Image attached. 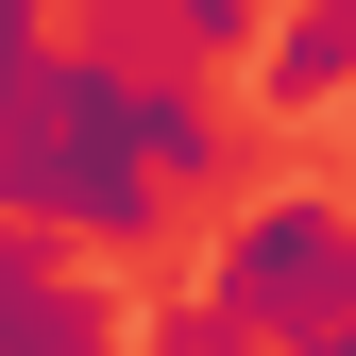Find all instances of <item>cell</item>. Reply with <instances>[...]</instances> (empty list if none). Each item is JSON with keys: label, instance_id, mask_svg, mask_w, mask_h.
I'll return each instance as SVG.
<instances>
[{"label": "cell", "instance_id": "1", "mask_svg": "<svg viewBox=\"0 0 356 356\" xmlns=\"http://www.w3.org/2000/svg\"><path fill=\"white\" fill-rule=\"evenodd\" d=\"M0 220L51 254H153L170 238V187L136 153V68L102 34H51V68L0 102Z\"/></svg>", "mask_w": 356, "mask_h": 356}, {"label": "cell", "instance_id": "2", "mask_svg": "<svg viewBox=\"0 0 356 356\" xmlns=\"http://www.w3.org/2000/svg\"><path fill=\"white\" fill-rule=\"evenodd\" d=\"M204 305H220L254 356L356 323V204H339V187H254L238 220H220V254H204Z\"/></svg>", "mask_w": 356, "mask_h": 356}, {"label": "cell", "instance_id": "3", "mask_svg": "<svg viewBox=\"0 0 356 356\" xmlns=\"http://www.w3.org/2000/svg\"><path fill=\"white\" fill-rule=\"evenodd\" d=\"M0 356H119V305L85 289V254L0 220Z\"/></svg>", "mask_w": 356, "mask_h": 356}, {"label": "cell", "instance_id": "4", "mask_svg": "<svg viewBox=\"0 0 356 356\" xmlns=\"http://www.w3.org/2000/svg\"><path fill=\"white\" fill-rule=\"evenodd\" d=\"M136 68V153H153V187L187 204V187H238V119H220V85L204 68H170V51H119Z\"/></svg>", "mask_w": 356, "mask_h": 356}, {"label": "cell", "instance_id": "5", "mask_svg": "<svg viewBox=\"0 0 356 356\" xmlns=\"http://www.w3.org/2000/svg\"><path fill=\"white\" fill-rule=\"evenodd\" d=\"M254 102L272 119H356V0H323V17H272V51H254Z\"/></svg>", "mask_w": 356, "mask_h": 356}, {"label": "cell", "instance_id": "6", "mask_svg": "<svg viewBox=\"0 0 356 356\" xmlns=\"http://www.w3.org/2000/svg\"><path fill=\"white\" fill-rule=\"evenodd\" d=\"M136 356H254V339L220 323V305H153V323H136Z\"/></svg>", "mask_w": 356, "mask_h": 356}, {"label": "cell", "instance_id": "7", "mask_svg": "<svg viewBox=\"0 0 356 356\" xmlns=\"http://www.w3.org/2000/svg\"><path fill=\"white\" fill-rule=\"evenodd\" d=\"M34 68H51V34H34V0H0V102H17Z\"/></svg>", "mask_w": 356, "mask_h": 356}, {"label": "cell", "instance_id": "8", "mask_svg": "<svg viewBox=\"0 0 356 356\" xmlns=\"http://www.w3.org/2000/svg\"><path fill=\"white\" fill-rule=\"evenodd\" d=\"M272 356H356V323H323V339H272Z\"/></svg>", "mask_w": 356, "mask_h": 356}, {"label": "cell", "instance_id": "9", "mask_svg": "<svg viewBox=\"0 0 356 356\" xmlns=\"http://www.w3.org/2000/svg\"><path fill=\"white\" fill-rule=\"evenodd\" d=\"M339 153H356V119H339Z\"/></svg>", "mask_w": 356, "mask_h": 356}]
</instances>
